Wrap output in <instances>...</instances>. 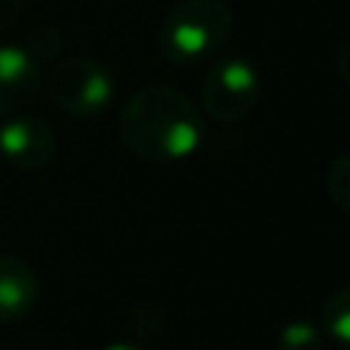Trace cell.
Masks as SVG:
<instances>
[{"instance_id":"obj_15","label":"cell","mask_w":350,"mask_h":350,"mask_svg":"<svg viewBox=\"0 0 350 350\" xmlns=\"http://www.w3.org/2000/svg\"><path fill=\"white\" fill-rule=\"evenodd\" d=\"M102 350H148L142 341H111V345H105Z\"/></svg>"},{"instance_id":"obj_14","label":"cell","mask_w":350,"mask_h":350,"mask_svg":"<svg viewBox=\"0 0 350 350\" xmlns=\"http://www.w3.org/2000/svg\"><path fill=\"white\" fill-rule=\"evenodd\" d=\"M332 68H335V74H338V77L350 86V40L335 46V53H332Z\"/></svg>"},{"instance_id":"obj_13","label":"cell","mask_w":350,"mask_h":350,"mask_svg":"<svg viewBox=\"0 0 350 350\" xmlns=\"http://www.w3.org/2000/svg\"><path fill=\"white\" fill-rule=\"evenodd\" d=\"M22 12H25V0H0V34L10 31L22 18Z\"/></svg>"},{"instance_id":"obj_11","label":"cell","mask_w":350,"mask_h":350,"mask_svg":"<svg viewBox=\"0 0 350 350\" xmlns=\"http://www.w3.org/2000/svg\"><path fill=\"white\" fill-rule=\"evenodd\" d=\"M62 43H65V37H62V31L55 28V25H37V28H31L28 40H25L22 46L43 65L46 59H55V55H59Z\"/></svg>"},{"instance_id":"obj_12","label":"cell","mask_w":350,"mask_h":350,"mask_svg":"<svg viewBox=\"0 0 350 350\" xmlns=\"http://www.w3.org/2000/svg\"><path fill=\"white\" fill-rule=\"evenodd\" d=\"M133 332H135V341H145L151 335H160L163 332V310L157 304L145 301L133 310Z\"/></svg>"},{"instance_id":"obj_10","label":"cell","mask_w":350,"mask_h":350,"mask_svg":"<svg viewBox=\"0 0 350 350\" xmlns=\"http://www.w3.org/2000/svg\"><path fill=\"white\" fill-rule=\"evenodd\" d=\"M326 193L338 209L350 212V151L335 157L326 172Z\"/></svg>"},{"instance_id":"obj_6","label":"cell","mask_w":350,"mask_h":350,"mask_svg":"<svg viewBox=\"0 0 350 350\" xmlns=\"http://www.w3.org/2000/svg\"><path fill=\"white\" fill-rule=\"evenodd\" d=\"M43 83V65L22 46L3 43L0 46V117H12L25 105L34 102Z\"/></svg>"},{"instance_id":"obj_2","label":"cell","mask_w":350,"mask_h":350,"mask_svg":"<svg viewBox=\"0 0 350 350\" xmlns=\"http://www.w3.org/2000/svg\"><path fill=\"white\" fill-rule=\"evenodd\" d=\"M234 37V10L224 0H178L157 28V49L172 65L212 59Z\"/></svg>"},{"instance_id":"obj_5","label":"cell","mask_w":350,"mask_h":350,"mask_svg":"<svg viewBox=\"0 0 350 350\" xmlns=\"http://www.w3.org/2000/svg\"><path fill=\"white\" fill-rule=\"evenodd\" d=\"M55 154V133L40 117H10L0 123V157L25 172L43 170Z\"/></svg>"},{"instance_id":"obj_7","label":"cell","mask_w":350,"mask_h":350,"mask_svg":"<svg viewBox=\"0 0 350 350\" xmlns=\"http://www.w3.org/2000/svg\"><path fill=\"white\" fill-rule=\"evenodd\" d=\"M40 286L37 273L18 255L0 252V323H18L34 310Z\"/></svg>"},{"instance_id":"obj_9","label":"cell","mask_w":350,"mask_h":350,"mask_svg":"<svg viewBox=\"0 0 350 350\" xmlns=\"http://www.w3.org/2000/svg\"><path fill=\"white\" fill-rule=\"evenodd\" d=\"M323 335L320 326H314L310 320H292L280 329L277 335V350H323Z\"/></svg>"},{"instance_id":"obj_8","label":"cell","mask_w":350,"mask_h":350,"mask_svg":"<svg viewBox=\"0 0 350 350\" xmlns=\"http://www.w3.org/2000/svg\"><path fill=\"white\" fill-rule=\"evenodd\" d=\"M320 320H323V335H329L335 345L350 347V286H341L338 292H332L323 301Z\"/></svg>"},{"instance_id":"obj_1","label":"cell","mask_w":350,"mask_h":350,"mask_svg":"<svg viewBox=\"0 0 350 350\" xmlns=\"http://www.w3.org/2000/svg\"><path fill=\"white\" fill-rule=\"evenodd\" d=\"M203 111L163 83H148L120 111V139L148 163H178L203 145Z\"/></svg>"},{"instance_id":"obj_3","label":"cell","mask_w":350,"mask_h":350,"mask_svg":"<svg viewBox=\"0 0 350 350\" xmlns=\"http://www.w3.org/2000/svg\"><path fill=\"white\" fill-rule=\"evenodd\" d=\"M46 92L55 108L71 117H98L114 102V74L90 55H68L53 65Z\"/></svg>"},{"instance_id":"obj_4","label":"cell","mask_w":350,"mask_h":350,"mask_svg":"<svg viewBox=\"0 0 350 350\" xmlns=\"http://www.w3.org/2000/svg\"><path fill=\"white\" fill-rule=\"evenodd\" d=\"M261 77L249 59L230 55L209 65L200 86V105L218 123H237L258 105Z\"/></svg>"}]
</instances>
